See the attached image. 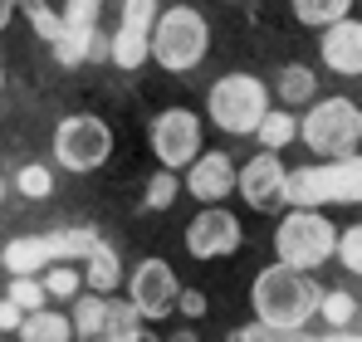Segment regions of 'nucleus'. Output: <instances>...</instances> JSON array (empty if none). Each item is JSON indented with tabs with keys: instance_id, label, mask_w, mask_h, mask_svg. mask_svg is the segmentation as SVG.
<instances>
[{
	"instance_id": "obj_1",
	"label": "nucleus",
	"mask_w": 362,
	"mask_h": 342,
	"mask_svg": "<svg viewBox=\"0 0 362 342\" xmlns=\"http://www.w3.org/2000/svg\"><path fill=\"white\" fill-rule=\"evenodd\" d=\"M250 298H255V313H259L264 328H303L323 303L318 284L299 269H289V264L259 269L255 284H250Z\"/></svg>"
},
{
	"instance_id": "obj_2",
	"label": "nucleus",
	"mask_w": 362,
	"mask_h": 342,
	"mask_svg": "<svg viewBox=\"0 0 362 342\" xmlns=\"http://www.w3.org/2000/svg\"><path fill=\"white\" fill-rule=\"evenodd\" d=\"M269 98H274V88L264 78H255V73H221L211 83V93H206V113L230 137H255L264 127V117L274 113Z\"/></svg>"
},
{
	"instance_id": "obj_3",
	"label": "nucleus",
	"mask_w": 362,
	"mask_h": 342,
	"mask_svg": "<svg viewBox=\"0 0 362 342\" xmlns=\"http://www.w3.org/2000/svg\"><path fill=\"white\" fill-rule=\"evenodd\" d=\"M206 49H211V25H206L201 10L172 5V10L157 15V25H152V59H157L167 73H191V69H201Z\"/></svg>"
},
{
	"instance_id": "obj_4",
	"label": "nucleus",
	"mask_w": 362,
	"mask_h": 342,
	"mask_svg": "<svg viewBox=\"0 0 362 342\" xmlns=\"http://www.w3.org/2000/svg\"><path fill=\"white\" fill-rule=\"evenodd\" d=\"M299 137L313 157L343 162V157L358 152V142H362V108L353 98H318L299 117Z\"/></svg>"
},
{
	"instance_id": "obj_5",
	"label": "nucleus",
	"mask_w": 362,
	"mask_h": 342,
	"mask_svg": "<svg viewBox=\"0 0 362 342\" xmlns=\"http://www.w3.org/2000/svg\"><path fill=\"white\" fill-rule=\"evenodd\" d=\"M274 254H279V264L308 274V269L338 259V225L318 211H289L274 230Z\"/></svg>"
},
{
	"instance_id": "obj_6",
	"label": "nucleus",
	"mask_w": 362,
	"mask_h": 342,
	"mask_svg": "<svg viewBox=\"0 0 362 342\" xmlns=\"http://www.w3.org/2000/svg\"><path fill=\"white\" fill-rule=\"evenodd\" d=\"M113 157V127L93 113H69L54 127V162L74 176H88V171L108 167Z\"/></svg>"
},
{
	"instance_id": "obj_7",
	"label": "nucleus",
	"mask_w": 362,
	"mask_h": 342,
	"mask_svg": "<svg viewBox=\"0 0 362 342\" xmlns=\"http://www.w3.org/2000/svg\"><path fill=\"white\" fill-rule=\"evenodd\" d=\"M147 142H152V157L162 162V171H191L201 162L206 127L191 108H162L147 122Z\"/></svg>"
},
{
	"instance_id": "obj_8",
	"label": "nucleus",
	"mask_w": 362,
	"mask_h": 342,
	"mask_svg": "<svg viewBox=\"0 0 362 342\" xmlns=\"http://www.w3.org/2000/svg\"><path fill=\"white\" fill-rule=\"evenodd\" d=\"M74 328H78V342H132L147 318L132 308V298H103V293H83L74 303Z\"/></svg>"
},
{
	"instance_id": "obj_9",
	"label": "nucleus",
	"mask_w": 362,
	"mask_h": 342,
	"mask_svg": "<svg viewBox=\"0 0 362 342\" xmlns=\"http://www.w3.org/2000/svg\"><path fill=\"white\" fill-rule=\"evenodd\" d=\"M235 196H240L250 211H259V216H279L284 206H289V167H284V157L279 152H259V157H250L240 167V181H235Z\"/></svg>"
},
{
	"instance_id": "obj_10",
	"label": "nucleus",
	"mask_w": 362,
	"mask_h": 342,
	"mask_svg": "<svg viewBox=\"0 0 362 342\" xmlns=\"http://www.w3.org/2000/svg\"><path fill=\"white\" fill-rule=\"evenodd\" d=\"M127 298H132V308H137L147 323L172 318V308L181 303L177 269H172L167 259H157V254L137 259V264H132V279H127Z\"/></svg>"
},
{
	"instance_id": "obj_11",
	"label": "nucleus",
	"mask_w": 362,
	"mask_h": 342,
	"mask_svg": "<svg viewBox=\"0 0 362 342\" xmlns=\"http://www.w3.org/2000/svg\"><path fill=\"white\" fill-rule=\"evenodd\" d=\"M240 244L245 230L226 206H201V216L186 225V254L191 259H230Z\"/></svg>"
},
{
	"instance_id": "obj_12",
	"label": "nucleus",
	"mask_w": 362,
	"mask_h": 342,
	"mask_svg": "<svg viewBox=\"0 0 362 342\" xmlns=\"http://www.w3.org/2000/svg\"><path fill=\"white\" fill-rule=\"evenodd\" d=\"M157 5H147V0H137V5H122V25L118 35H113V64L118 69H137L142 59L152 54V25H157Z\"/></svg>"
},
{
	"instance_id": "obj_13",
	"label": "nucleus",
	"mask_w": 362,
	"mask_h": 342,
	"mask_svg": "<svg viewBox=\"0 0 362 342\" xmlns=\"http://www.w3.org/2000/svg\"><path fill=\"white\" fill-rule=\"evenodd\" d=\"M240 167L226 152H201V162L186 171V196H196L201 206H221L226 196H235Z\"/></svg>"
},
{
	"instance_id": "obj_14",
	"label": "nucleus",
	"mask_w": 362,
	"mask_h": 342,
	"mask_svg": "<svg viewBox=\"0 0 362 342\" xmlns=\"http://www.w3.org/2000/svg\"><path fill=\"white\" fill-rule=\"evenodd\" d=\"M318 54L333 73L343 78H362V20H338L333 30H323Z\"/></svg>"
},
{
	"instance_id": "obj_15",
	"label": "nucleus",
	"mask_w": 362,
	"mask_h": 342,
	"mask_svg": "<svg viewBox=\"0 0 362 342\" xmlns=\"http://www.w3.org/2000/svg\"><path fill=\"white\" fill-rule=\"evenodd\" d=\"M74 338H78V328H74V313H59V308L25 313L20 342H74Z\"/></svg>"
},
{
	"instance_id": "obj_16",
	"label": "nucleus",
	"mask_w": 362,
	"mask_h": 342,
	"mask_svg": "<svg viewBox=\"0 0 362 342\" xmlns=\"http://www.w3.org/2000/svg\"><path fill=\"white\" fill-rule=\"evenodd\" d=\"M294 20L313 30H333L338 20H353V5L348 0H294Z\"/></svg>"
},
{
	"instance_id": "obj_17",
	"label": "nucleus",
	"mask_w": 362,
	"mask_h": 342,
	"mask_svg": "<svg viewBox=\"0 0 362 342\" xmlns=\"http://www.w3.org/2000/svg\"><path fill=\"white\" fill-rule=\"evenodd\" d=\"M313 88H318V78H313L303 64H284V69L274 73V93H279L284 103H308Z\"/></svg>"
},
{
	"instance_id": "obj_18",
	"label": "nucleus",
	"mask_w": 362,
	"mask_h": 342,
	"mask_svg": "<svg viewBox=\"0 0 362 342\" xmlns=\"http://www.w3.org/2000/svg\"><path fill=\"white\" fill-rule=\"evenodd\" d=\"M255 137L264 142V152H279V147H289V142L299 137V122H294L289 113H269V117H264V127H259Z\"/></svg>"
},
{
	"instance_id": "obj_19",
	"label": "nucleus",
	"mask_w": 362,
	"mask_h": 342,
	"mask_svg": "<svg viewBox=\"0 0 362 342\" xmlns=\"http://www.w3.org/2000/svg\"><path fill=\"white\" fill-rule=\"evenodd\" d=\"M177 171H157L152 181H147V211H167L172 201H177Z\"/></svg>"
},
{
	"instance_id": "obj_20",
	"label": "nucleus",
	"mask_w": 362,
	"mask_h": 342,
	"mask_svg": "<svg viewBox=\"0 0 362 342\" xmlns=\"http://www.w3.org/2000/svg\"><path fill=\"white\" fill-rule=\"evenodd\" d=\"M338 259H343L348 274H362V225L338 230Z\"/></svg>"
},
{
	"instance_id": "obj_21",
	"label": "nucleus",
	"mask_w": 362,
	"mask_h": 342,
	"mask_svg": "<svg viewBox=\"0 0 362 342\" xmlns=\"http://www.w3.org/2000/svg\"><path fill=\"white\" fill-rule=\"evenodd\" d=\"M25 15H30V20L40 25V35H45L49 45H64V40H69V25H64L59 15H49L45 5H25Z\"/></svg>"
},
{
	"instance_id": "obj_22",
	"label": "nucleus",
	"mask_w": 362,
	"mask_h": 342,
	"mask_svg": "<svg viewBox=\"0 0 362 342\" xmlns=\"http://www.w3.org/2000/svg\"><path fill=\"white\" fill-rule=\"evenodd\" d=\"M45 293H49V288H45V284H35V279H15L5 298H15L20 308H30V313H40V308H45Z\"/></svg>"
},
{
	"instance_id": "obj_23",
	"label": "nucleus",
	"mask_w": 362,
	"mask_h": 342,
	"mask_svg": "<svg viewBox=\"0 0 362 342\" xmlns=\"http://www.w3.org/2000/svg\"><path fill=\"white\" fill-rule=\"evenodd\" d=\"M318 313H323L328 323H338V328H343V323H353V298H348V293H323Z\"/></svg>"
},
{
	"instance_id": "obj_24",
	"label": "nucleus",
	"mask_w": 362,
	"mask_h": 342,
	"mask_svg": "<svg viewBox=\"0 0 362 342\" xmlns=\"http://www.w3.org/2000/svg\"><path fill=\"white\" fill-rule=\"evenodd\" d=\"M20 191H25L30 201L49 196V171H45V167H25V171H20Z\"/></svg>"
},
{
	"instance_id": "obj_25",
	"label": "nucleus",
	"mask_w": 362,
	"mask_h": 342,
	"mask_svg": "<svg viewBox=\"0 0 362 342\" xmlns=\"http://www.w3.org/2000/svg\"><path fill=\"white\" fill-rule=\"evenodd\" d=\"M45 288H49L54 298H74V293H78V269H49Z\"/></svg>"
},
{
	"instance_id": "obj_26",
	"label": "nucleus",
	"mask_w": 362,
	"mask_h": 342,
	"mask_svg": "<svg viewBox=\"0 0 362 342\" xmlns=\"http://www.w3.org/2000/svg\"><path fill=\"white\" fill-rule=\"evenodd\" d=\"M181 313H186V318H201V313H206V293H201V288H181V303H177Z\"/></svg>"
},
{
	"instance_id": "obj_27",
	"label": "nucleus",
	"mask_w": 362,
	"mask_h": 342,
	"mask_svg": "<svg viewBox=\"0 0 362 342\" xmlns=\"http://www.w3.org/2000/svg\"><path fill=\"white\" fill-rule=\"evenodd\" d=\"M132 342H162V338H157L152 328H142V333H137V338H132Z\"/></svg>"
},
{
	"instance_id": "obj_28",
	"label": "nucleus",
	"mask_w": 362,
	"mask_h": 342,
	"mask_svg": "<svg viewBox=\"0 0 362 342\" xmlns=\"http://www.w3.org/2000/svg\"><path fill=\"white\" fill-rule=\"evenodd\" d=\"M172 342H196V333H191V328H181V333H172Z\"/></svg>"
},
{
	"instance_id": "obj_29",
	"label": "nucleus",
	"mask_w": 362,
	"mask_h": 342,
	"mask_svg": "<svg viewBox=\"0 0 362 342\" xmlns=\"http://www.w3.org/2000/svg\"><path fill=\"white\" fill-rule=\"evenodd\" d=\"M230 342H255V338H250V333H230Z\"/></svg>"
}]
</instances>
